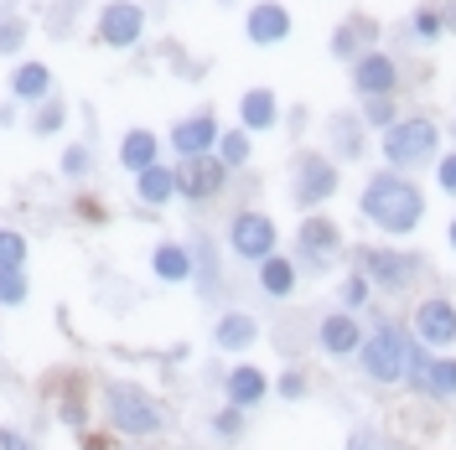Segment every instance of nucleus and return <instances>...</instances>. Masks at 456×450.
Instances as JSON below:
<instances>
[{
    "label": "nucleus",
    "instance_id": "f257e3e1",
    "mask_svg": "<svg viewBox=\"0 0 456 450\" xmlns=\"http://www.w3.org/2000/svg\"><path fill=\"white\" fill-rule=\"evenodd\" d=\"M426 363L420 358V347H415V337L404 332V326H395V321H384L373 337H363V347H358V367L369 373L373 383H404V378H415V367Z\"/></svg>",
    "mask_w": 456,
    "mask_h": 450
},
{
    "label": "nucleus",
    "instance_id": "f03ea898",
    "mask_svg": "<svg viewBox=\"0 0 456 450\" xmlns=\"http://www.w3.org/2000/svg\"><path fill=\"white\" fill-rule=\"evenodd\" d=\"M420 213H426L420 192H415L404 176H395V171L373 176L369 187H363V218L379 223L384 233H410V228L420 223Z\"/></svg>",
    "mask_w": 456,
    "mask_h": 450
},
{
    "label": "nucleus",
    "instance_id": "7ed1b4c3",
    "mask_svg": "<svg viewBox=\"0 0 456 450\" xmlns=\"http://www.w3.org/2000/svg\"><path fill=\"white\" fill-rule=\"evenodd\" d=\"M104 414H110V424L119 435H130V440H151V435H161V424H167L161 404L145 394L141 383H130V378L104 383Z\"/></svg>",
    "mask_w": 456,
    "mask_h": 450
},
{
    "label": "nucleus",
    "instance_id": "20e7f679",
    "mask_svg": "<svg viewBox=\"0 0 456 450\" xmlns=\"http://www.w3.org/2000/svg\"><path fill=\"white\" fill-rule=\"evenodd\" d=\"M436 141H441V130L430 119H399V125L384 130V156L395 166H420V161L436 156Z\"/></svg>",
    "mask_w": 456,
    "mask_h": 450
},
{
    "label": "nucleus",
    "instance_id": "39448f33",
    "mask_svg": "<svg viewBox=\"0 0 456 450\" xmlns=\"http://www.w3.org/2000/svg\"><path fill=\"white\" fill-rule=\"evenodd\" d=\"M228 244H233V253H239V259H255V264H265V259L275 253V223H270L265 213H239V218H233V228H228Z\"/></svg>",
    "mask_w": 456,
    "mask_h": 450
},
{
    "label": "nucleus",
    "instance_id": "423d86ee",
    "mask_svg": "<svg viewBox=\"0 0 456 450\" xmlns=\"http://www.w3.org/2000/svg\"><path fill=\"white\" fill-rule=\"evenodd\" d=\"M415 269H420L415 253H395V249H369L363 253V275H369V285H384V290H404V285L415 280Z\"/></svg>",
    "mask_w": 456,
    "mask_h": 450
},
{
    "label": "nucleus",
    "instance_id": "0eeeda50",
    "mask_svg": "<svg viewBox=\"0 0 456 450\" xmlns=\"http://www.w3.org/2000/svg\"><path fill=\"white\" fill-rule=\"evenodd\" d=\"M410 326H415V342H426V347H452L456 342V306L452 301H420Z\"/></svg>",
    "mask_w": 456,
    "mask_h": 450
},
{
    "label": "nucleus",
    "instance_id": "6e6552de",
    "mask_svg": "<svg viewBox=\"0 0 456 450\" xmlns=\"http://www.w3.org/2000/svg\"><path fill=\"white\" fill-rule=\"evenodd\" d=\"M145 31V11L135 0H114L104 5V16H99V36L110 42V47H135Z\"/></svg>",
    "mask_w": 456,
    "mask_h": 450
},
{
    "label": "nucleus",
    "instance_id": "1a4fd4ad",
    "mask_svg": "<svg viewBox=\"0 0 456 450\" xmlns=\"http://www.w3.org/2000/svg\"><path fill=\"white\" fill-rule=\"evenodd\" d=\"M338 253H342L338 228L327 223V218H306V223H301V264H306V269H332Z\"/></svg>",
    "mask_w": 456,
    "mask_h": 450
},
{
    "label": "nucleus",
    "instance_id": "9d476101",
    "mask_svg": "<svg viewBox=\"0 0 456 450\" xmlns=\"http://www.w3.org/2000/svg\"><path fill=\"white\" fill-rule=\"evenodd\" d=\"M332 187H338V166L322 161V156H301V171H296V202H301V207H316V202L332 197Z\"/></svg>",
    "mask_w": 456,
    "mask_h": 450
},
{
    "label": "nucleus",
    "instance_id": "9b49d317",
    "mask_svg": "<svg viewBox=\"0 0 456 450\" xmlns=\"http://www.w3.org/2000/svg\"><path fill=\"white\" fill-rule=\"evenodd\" d=\"M265 394H270V378H265L259 367L239 363V367H228L224 373V398L233 404V409H259Z\"/></svg>",
    "mask_w": 456,
    "mask_h": 450
},
{
    "label": "nucleus",
    "instance_id": "f8f14e48",
    "mask_svg": "<svg viewBox=\"0 0 456 450\" xmlns=\"http://www.w3.org/2000/svg\"><path fill=\"white\" fill-rule=\"evenodd\" d=\"M171 145H176V156H187V161L208 156V150L218 145V119H213V114H192V119H182V125L171 130Z\"/></svg>",
    "mask_w": 456,
    "mask_h": 450
},
{
    "label": "nucleus",
    "instance_id": "ddd939ff",
    "mask_svg": "<svg viewBox=\"0 0 456 450\" xmlns=\"http://www.w3.org/2000/svg\"><path fill=\"white\" fill-rule=\"evenodd\" d=\"M316 342H322V352H327V358H347V352H358V347H363V326H358L347 310H338V316H327V321L316 326Z\"/></svg>",
    "mask_w": 456,
    "mask_h": 450
},
{
    "label": "nucleus",
    "instance_id": "4468645a",
    "mask_svg": "<svg viewBox=\"0 0 456 450\" xmlns=\"http://www.w3.org/2000/svg\"><path fill=\"white\" fill-rule=\"evenodd\" d=\"M218 187H224V166H218V161H208V156L182 161V171H176V192H182V197H192V202L213 197Z\"/></svg>",
    "mask_w": 456,
    "mask_h": 450
},
{
    "label": "nucleus",
    "instance_id": "2eb2a0df",
    "mask_svg": "<svg viewBox=\"0 0 456 450\" xmlns=\"http://www.w3.org/2000/svg\"><path fill=\"white\" fill-rule=\"evenodd\" d=\"M395 78H399V68H395V57H384V52L358 57V68H353V84H358V93H369V99H389Z\"/></svg>",
    "mask_w": 456,
    "mask_h": 450
},
{
    "label": "nucleus",
    "instance_id": "dca6fc26",
    "mask_svg": "<svg viewBox=\"0 0 456 450\" xmlns=\"http://www.w3.org/2000/svg\"><path fill=\"white\" fill-rule=\"evenodd\" d=\"M213 342H218L224 352H244V347L259 342V321L249 310H228V316H218V326H213Z\"/></svg>",
    "mask_w": 456,
    "mask_h": 450
},
{
    "label": "nucleus",
    "instance_id": "f3484780",
    "mask_svg": "<svg viewBox=\"0 0 456 450\" xmlns=\"http://www.w3.org/2000/svg\"><path fill=\"white\" fill-rule=\"evenodd\" d=\"M410 383L430 398H456V358H426Z\"/></svg>",
    "mask_w": 456,
    "mask_h": 450
},
{
    "label": "nucleus",
    "instance_id": "a211bd4d",
    "mask_svg": "<svg viewBox=\"0 0 456 450\" xmlns=\"http://www.w3.org/2000/svg\"><path fill=\"white\" fill-rule=\"evenodd\" d=\"M290 36V16H285V5H255L249 11V42H259V47H275V42H285Z\"/></svg>",
    "mask_w": 456,
    "mask_h": 450
},
{
    "label": "nucleus",
    "instance_id": "6ab92c4d",
    "mask_svg": "<svg viewBox=\"0 0 456 450\" xmlns=\"http://www.w3.org/2000/svg\"><path fill=\"white\" fill-rule=\"evenodd\" d=\"M239 114H244V125H249V130H270V125H275V114H281V104H275V93H270V88H249V93H244V104H239Z\"/></svg>",
    "mask_w": 456,
    "mask_h": 450
},
{
    "label": "nucleus",
    "instance_id": "aec40b11",
    "mask_svg": "<svg viewBox=\"0 0 456 450\" xmlns=\"http://www.w3.org/2000/svg\"><path fill=\"white\" fill-rule=\"evenodd\" d=\"M151 269H156L167 285H182L187 275H192V253L182 249V244H161V249H156V259H151Z\"/></svg>",
    "mask_w": 456,
    "mask_h": 450
},
{
    "label": "nucleus",
    "instance_id": "412c9836",
    "mask_svg": "<svg viewBox=\"0 0 456 450\" xmlns=\"http://www.w3.org/2000/svg\"><path fill=\"white\" fill-rule=\"evenodd\" d=\"M119 161L135 171V176H141V171H151V166H156V135H151V130H130V135H125V145H119Z\"/></svg>",
    "mask_w": 456,
    "mask_h": 450
},
{
    "label": "nucleus",
    "instance_id": "4be33fe9",
    "mask_svg": "<svg viewBox=\"0 0 456 450\" xmlns=\"http://www.w3.org/2000/svg\"><path fill=\"white\" fill-rule=\"evenodd\" d=\"M259 285H265V295L285 301V295L296 290V264H290V259H275V253H270V259L259 264Z\"/></svg>",
    "mask_w": 456,
    "mask_h": 450
},
{
    "label": "nucleus",
    "instance_id": "5701e85b",
    "mask_svg": "<svg viewBox=\"0 0 456 450\" xmlns=\"http://www.w3.org/2000/svg\"><path fill=\"white\" fill-rule=\"evenodd\" d=\"M47 88H53V73L42 62H21L16 78H11V93L16 99H47Z\"/></svg>",
    "mask_w": 456,
    "mask_h": 450
},
{
    "label": "nucleus",
    "instance_id": "b1692460",
    "mask_svg": "<svg viewBox=\"0 0 456 450\" xmlns=\"http://www.w3.org/2000/svg\"><path fill=\"white\" fill-rule=\"evenodd\" d=\"M171 192H176V171H171V166L141 171V202H167Z\"/></svg>",
    "mask_w": 456,
    "mask_h": 450
},
{
    "label": "nucleus",
    "instance_id": "393cba45",
    "mask_svg": "<svg viewBox=\"0 0 456 450\" xmlns=\"http://www.w3.org/2000/svg\"><path fill=\"white\" fill-rule=\"evenodd\" d=\"M27 301V275L21 269H0V306H21Z\"/></svg>",
    "mask_w": 456,
    "mask_h": 450
},
{
    "label": "nucleus",
    "instance_id": "a878e982",
    "mask_svg": "<svg viewBox=\"0 0 456 450\" xmlns=\"http://www.w3.org/2000/svg\"><path fill=\"white\" fill-rule=\"evenodd\" d=\"M27 264V238L21 233H0V269H21Z\"/></svg>",
    "mask_w": 456,
    "mask_h": 450
},
{
    "label": "nucleus",
    "instance_id": "bb28decb",
    "mask_svg": "<svg viewBox=\"0 0 456 450\" xmlns=\"http://www.w3.org/2000/svg\"><path fill=\"white\" fill-rule=\"evenodd\" d=\"M218 156H224V166H244L249 161V135H218Z\"/></svg>",
    "mask_w": 456,
    "mask_h": 450
},
{
    "label": "nucleus",
    "instance_id": "cd10ccee",
    "mask_svg": "<svg viewBox=\"0 0 456 450\" xmlns=\"http://www.w3.org/2000/svg\"><path fill=\"white\" fill-rule=\"evenodd\" d=\"M369 290H373V285H369V275H353V280L342 285V306H347V310L369 306Z\"/></svg>",
    "mask_w": 456,
    "mask_h": 450
},
{
    "label": "nucleus",
    "instance_id": "c85d7f7f",
    "mask_svg": "<svg viewBox=\"0 0 456 450\" xmlns=\"http://www.w3.org/2000/svg\"><path fill=\"white\" fill-rule=\"evenodd\" d=\"M239 430H244V409H233V404H228L224 414H213V435H224V440H233Z\"/></svg>",
    "mask_w": 456,
    "mask_h": 450
},
{
    "label": "nucleus",
    "instance_id": "c756f323",
    "mask_svg": "<svg viewBox=\"0 0 456 450\" xmlns=\"http://www.w3.org/2000/svg\"><path fill=\"white\" fill-rule=\"evenodd\" d=\"M410 27H415V42H436V36H441V16H436V11H415Z\"/></svg>",
    "mask_w": 456,
    "mask_h": 450
},
{
    "label": "nucleus",
    "instance_id": "7c9ffc66",
    "mask_svg": "<svg viewBox=\"0 0 456 450\" xmlns=\"http://www.w3.org/2000/svg\"><path fill=\"white\" fill-rule=\"evenodd\" d=\"M275 389H281V398H306V373H296V367H290V373H281V383H275Z\"/></svg>",
    "mask_w": 456,
    "mask_h": 450
},
{
    "label": "nucleus",
    "instance_id": "2f4dec72",
    "mask_svg": "<svg viewBox=\"0 0 456 450\" xmlns=\"http://www.w3.org/2000/svg\"><path fill=\"white\" fill-rule=\"evenodd\" d=\"M57 125H62V104H47V109L37 114V135H53Z\"/></svg>",
    "mask_w": 456,
    "mask_h": 450
},
{
    "label": "nucleus",
    "instance_id": "473e14b6",
    "mask_svg": "<svg viewBox=\"0 0 456 450\" xmlns=\"http://www.w3.org/2000/svg\"><path fill=\"white\" fill-rule=\"evenodd\" d=\"M62 171H68V176H84V171H88V150H84V145H73V150L62 156Z\"/></svg>",
    "mask_w": 456,
    "mask_h": 450
},
{
    "label": "nucleus",
    "instance_id": "72a5a7b5",
    "mask_svg": "<svg viewBox=\"0 0 456 450\" xmlns=\"http://www.w3.org/2000/svg\"><path fill=\"white\" fill-rule=\"evenodd\" d=\"M0 450H37L27 440V435H21V430H11V424H0Z\"/></svg>",
    "mask_w": 456,
    "mask_h": 450
},
{
    "label": "nucleus",
    "instance_id": "f704fd0d",
    "mask_svg": "<svg viewBox=\"0 0 456 450\" xmlns=\"http://www.w3.org/2000/svg\"><path fill=\"white\" fill-rule=\"evenodd\" d=\"M21 47V21H0V52H16Z\"/></svg>",
    "mask_w": 456,
    "mask_h": 450
},
{
    "label": "nucleus",
    "instance_id": "c9c22d12",
    "mask_svg": "<svg viewBox=\"0 0 456 450\" xmlns=\"http://www.w3.org/2000/svg\"><path fill=\"white\" fill-rule=\"evenodd\" d=\"M436 176H441V187H446V192L456 197V156H446V161L436 166Z\"/></svg>",
    "mask_w": 456,
    "mask_h": 450
},
{
    "label": "nucleus",
    "instance_id": "e433bc0d",
    "mask_svg": "<svg viewBox=\"0 0 456 450\" xmlns=\"http://www.w3.org/2000/svg\"><path fill=\"white\" fill-rule=\"evenodd\" d=\"M369 119H373V125H389V119H395L389 99H369Z\"/></svg>",
    "mask_w": 456,
    "mask_h": 450
},
{
    "label": "nucleus",
    "instance_id": "4c0bfd02",
    "mask_svg": "<svg viewBox=\"0 0 456 450\" xmlns=\"http://www.w3.org/2000/svg\"><path fill=\"white\" fill-rule=\"evenodd\" d=\"M332 135H338V145H342V150H347V156H353V150H358V130H353V125H338V130H332Z\"/></svg>",
    "mask_w": 456,
    "mask_h": 450
},
{
    "label": "nucleus",
    "instance_id": "58836bf2",
    "mask_svg": "<svg viewBox=\"0 0 456 450\" xmlns=\"http://www.w3.org/2000/svg\"><path fill=\"white\" fill-rule=\"evenodd\" d=\"M347 450H379V440H373L369 430H358V435H353V440H347Z\"/></svg>",
    "mask_w": 456,
    "mask_h": 450
},
{
    "label": "nucleus",
    "instance_id": "ea45409f",
    "mask_svg": "<svg viewBox=\"0 0 456 450\" xmlns=\"http://www.w3.org/2000/svg\"><path fill=\"white\" fill-rule=\"evenodd\" d=\"M332 52H338V57H347V52H353V31H338V42H332Z\"/></svg>",
    "mask_w": 456,
    "mask_h": 450
},
{
    "label": "nucleus",
    "instance_id": "a19ab883",
    "mask_svg": "<svg viewBox=\"0 0 456 450\" xmlns=\"http://www.w3.org/2000/svg\"><path fill=\"white\" fill-rule=\"evenodd\" d=\"M452 249H456V223H452Z\"/></svg>",
    "mask_w": 456,
    "mask_h": 450
}]
</instances>
